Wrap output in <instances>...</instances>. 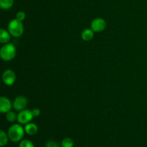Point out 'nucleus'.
<instances>
[{"instance_id": "7", "label": "nucleus", "mask_w": 147, "mask_h": 147, "mask_svg": "<svg viewBox=\"0 0 147 147\" xmlns=\"http://www.w3.org/2000/svg\"><path fill=\"white\" fill-rule=\"evenodd\" d=\"M27 106V99L24 96H20L15 98L13 103V108L17 111L24 110Z\"/></svg>"}, {"instance_id": "14", "label": "nucleus", "mask_w": 147, "mask_h": 147, "mask_svg": "<svg viewBox=\"0 0 147 147\" xmlns=\"http://www.w3.org/2000/svg\"><path fill=\"white\" fill-rule=\"evenodd\" d=\"M74 142L70 138H65L61 143L62 147H74Z\"/></svg>"}, {"instance_id": "11", "label": "nucleus", "mask_w": 147, "mask_h": 147, "mask_svg": "<svg viewBox=\"0 0 147 147\" xmlns=\"http://www.w3.org/2000/svg\"><path fill=\"white\" fill-rule=\"evenodd\" d=\"M81 37L84 41H90L94 37V31L92 29H86L82 32Z\"/></svg>"}, {"instance_id": "8", "label": "nucleus", "mask_w": 147, "mask_h": 147, "mask_svg": "<svg viewBox=\"0 0 147 147\" xmlns=\"http://www.w3.org/2000/svg\"><path fill=\"white\" fill-rule=\"evenodd\" d=\"M11 103L7 98L1 96L0 98V111L1 113H8L11 111Z\"/></svg>"}, {"instance_id": "6", "label": "nucleus", "mask_w": 147, "mask_h": 147, "mask_svg": "<svg viewBox=\"0 0 147 147\" xmlns=\"http://www.w3.org/2000/svg\"><path fill=\"white\" fill-rule=\"evenodd\" d=\"M3 82L7 86H12L16 80V75L14 72L11 70H7L3 73L2 75Z\"/></svg>"}, {"instance_id": "3", "label": "nucleus", "mask_w": 147, "mask_h": 147, "mask_svg": "<svg viewBox=\"0 0 147 147\" xmlns=\"http://www.w3.org/2000/svg\"><path fill=\"white\" fill-rule=\"evenodd\" d=\"M8 31L13 37H19L23 34L24 25L21 21L17 20V19H14L9 23Z\"/></svg>"}, {"instance_id": "13", "label": "nucleus", "mask_w": 147, "mask_h": 147, "mask_svg": "<svg viewBox=\"0 0 147 147\" xmlns=\"http://www.w3.org/2000/svg\"><path fill=\"white\" fill-rule=\"evenodd\" d=\"M14 4V0H0V6L3 9L11 8Z\"/></svg>"}, {"instance_id": "12", "label": "nucleus", "mask_w": 147, "mask_h": 147, "mask_svg": "<svg viewBox=\"0 0 147 147\" xmlns=\"http://www.w3.org/2000/svg\"><path fill=\"white\" fill-rule=\"evenodd\" d=\"M8 134L5 133L3 130L0 131V146L1 147L6 146L9 141Z\"/></svg>"}, {"instance_id": "5", "label": "nucleus", "mask_w": 147, "mask_h": 147, "mask_svg": "<svg viewBox=\"0 0 147 147\" xmlns=\"http://www.w3.org/2000/svg\"><path fill=\"white\" fill-rule=\"evenodd\" d=\"M106 27V21L102 18L95 19L90 24V28L94 31V32H100L105 30Z\"/></svg>"}, {"instance_id": "2", "label": "nucleus", "mask_w": 147, "mask_h": 147, "mask_svg": "<svg viewBox=\"0 0 147 147\" xmlns=\"http://www.w3.org/2000/svg\"><path fill=\"white\" fill-rule=\"evenodd\" d=\"M17 53L16 47L11 43H7L1 47L0 50V56L4 61H10L14 58Z\"/></svg>"}, {"instance_id": "16", "label": "nucleus", "mask_w": 147, "mask_h": 147, "mask_svg": "<svg viewBox=\"0 0 147 147\" xmlns=\"http://www.w3.org/2000/svg\"><path fill=\"white\" fill-rule=\"evenodd\" d=\"M19 147H34V146L31 141L25 139V140L21 141Z\"/></svg>"}, {"instance_id": "15", "label": "nucleus", "mask_w": 147, "mask_h": 147, "mask_svg": "<svg viewBox=\"0 0 147 147\" xmlns=\"http://www.w3.org/2000/svg\"><path fill=\"white\" fill-rule=\"evenodd\" d=\"M6 119L9 122H14L16 120H17V115L16 114L15 112L14 111H9L8 113H7V115H6Z\"/></svg>"}, {"instance_id": "9", "label": "nucleus", "mask_w": 147, "mask_h": 147, "mask_svg": "<svg viewBox=\"0 0 147 147\" xmlns=\"http://www.w3.org/2000/svg\"><path fill=\"white\" fill-rule=\"evenodd\" d=\"M24 131H25V133L30 135V136H33V135L36 134L37 133L38 127H37V126L35 123H29L27 124H25Z\"/></svg>"}, {"instance_id": "10", "label": "nucleus", "mask_w": 147, "mask_h": 147, "mask_svg": "<svg viewBox=\"0 0 147 147\" xmlns=\"http://www.w3.org/2000/svg\"><path fill=\"white\" fill-rule=\"evenodd\" d=\"M10 39H11V34L9 32L1 28L0 30V42L2 44H7L9 42Z\"/></svg>"}, {"instance_id": "19", "label": "nucleus", "mask_w": 147, "mask_h": 147, "mask_svg": "<svg viewBox=\"0 0 147 147\" xmlns=\"http://www.w3.org/2000/svg\"><path fill=\"white\" fill-rule=\"evenodd\" d=\"M32 111V114L33 116H34V117H37V116H40V113H41V111H40V110L39 109H33Z\"/></svg>"}, {"instance_id": "18", "label": "nucleus", "mask_w": 147, "mask_h": 147, "mask_svg": "<svg viewBox=\"0 0 147 147\" xmlns=\"http://www.w3.org/2000/svg\"><path fill=\"white\" fill-rule=\"evenodd\" d=\"M45 147H60V146L55 141L50 140L46 143Z\"/></svg>"}, {"instance_id": "1", "label": "nucleus", "mask_w": 147, "mask_h": 147, "mask_svg": "<svg viewBox=\"0 0 147 147\" xmlns=\"http://www.w3.org/2000/svg\"><path fill=\"white\" fill-rule=\"evenodd\" d=\"M24 128L20 124H13L8 130V136L9 140L13 142H18L22 141L24 135Z\"/></svg>"}, {"instance_id": "17", "label": "nucleus", "mask_w": 147, "mask_h": 147, "mask_svg": "<svg viewBox=\"0 0 147 147\" xmlns=\"http://www.w3.org/2000/svg\"><path fill=\"white\" fill-rule=\"evenodd\" d=\"M25 17H26L25 13L22 11H18V12L17 13V14H16V19L18 20H20V21H21V22H22L23 20L25 19Z\"/></svg>"}, {"instance_id": "4", "label": "nucleus", "mask_w": 147, "mask_h": 147, "mask_svg": "<svg viewBox=\"0 0 147 147\" xmlns=\"http://www.w3.org/2000/svg\"><path fill=\"white\" fill-rule=\"evenodd\" d=\"M33 117L34 116H33L32 111L24 109V110L20 111V113L17 114V121L20 124H27V123H30V121L32 120Z\"/></svg>"}]
</instances>
